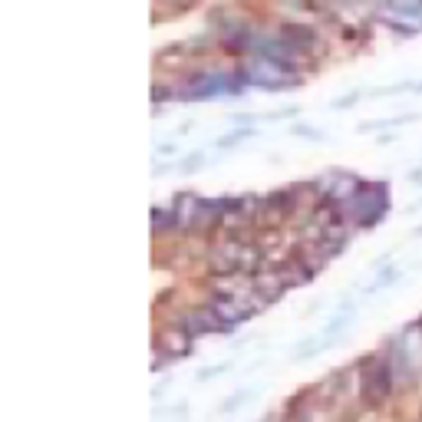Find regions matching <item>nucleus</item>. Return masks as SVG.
<instances>
[{"mask_svg": "<svg viewBox=\"0 0 422 422\" xmlns=\"http://www.w3.org/2000/svg\"><path fill=\"white\" fill-rule=\"evenodd\" d=\"M188 340H192V336L185 333V330L172 326V330H165V333L159 336V350L165 353V360H178V356L192 353V343H188Z\"/></svg>", "mask_w": 422, "mask_h": 422, "instance_id": "nucleus-1", "label": "nucleus"}, {"mask_svg": "<svg viewBox=\"0 0 422 422\" xmlns=\"http://www.w3.org/2000/svg\"><path fill=\"white\" fill-rule=\"evenodd\" d=\"M192 4V0H155V10H162V13H178Z\"/></svg>", "mask_w": 422, "mask_h": 422, "instance_id": "nucleus-2", "label": "nucleus"}, {"mask_svg": "<svg viewBox=\"0 0 422 422\" xmlns=\"http://www.w3.org/2000/svg\"><path fill=\"white\" fill-rule=\"evenodd\" d=\"M419 4H422V0H419Z\"/></svg>", "mask_w": 422, "mask_h": 422, "instance_id": "nucleus-3", "label": "nucleus"}]
</instances>
